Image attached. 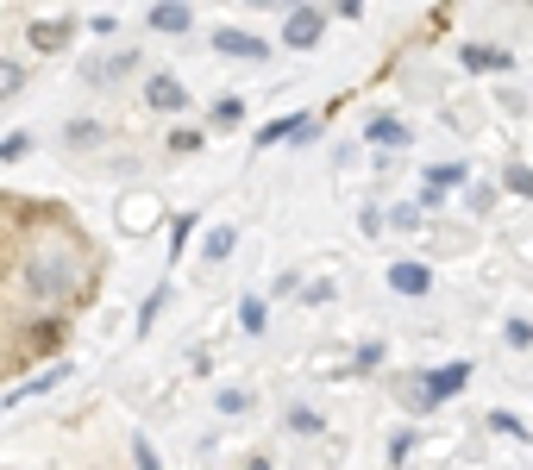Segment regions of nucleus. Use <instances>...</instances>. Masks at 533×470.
Wrapping results in <instances>:
<instances>
[{
	"mask_svg": "<svg viewBox=\"0 0 533 470\" xmlns=\"http://www.w3.org/2000/svg\"><path fill=\"white\" fill-rule=\"evenodd\" d=\"M421 383H427V389H421V402H427V408H433V402H452V395H458V389L471 383V364H465V358H452V364L427 370Z\"/></svg>",
	"mask_w": 533,
	"mask_h": 470,
	"instance_id": "f257e3e1",
	"label": "nucleus"
},
{
	"mask_svg": "<svg viewBox=\"0 0 533 470\" xmlns=\"http://www.w3.org/2000/svg\"><path fill=\"white\" fill-rule=\"evenodd\" d=\"M320 26H327V19H320L314 7H295L289 26H283V44H289V51H314V44H320Z\"/></svg>",
	"mask_w": 533,
	"mask_h": 470,
	"instance_id": "f03ea898",
	"label": "nucleus"
},
{
	"mask_svg": "<svg viewBox=\"0 0 533 470\" xmlns=\"http://www.w3.org/2000/svg\"><path fill=\"white\" fill-rule=\"evenodd\" d=\"M389 289H396V295H427L433 270L427 264H389Z\"/></svg>",
	"mask_w": 533,
	"mask_h": 470,
	"instance_id": "7ed1b4c3",
	"label": "nucleus"
},
{
	"mask_svg": "<svg viewBox=\"0 0 533 470\" xmlns=\"http://www.w3.org/2000/svg\"><path fill=\"white\" fill-rule=\"evenodd\" d=\"M145 101H151L157 113H182V107H189V88H182V82H170V76H157V82L145 88Z\"/></svg>",
	"mask_w": 533,
	"mask_h": 470,
	"instance_id": "20e7f679",
	"label": "nucleus"
},
{
	"mask_svg": "<svg viewBox=\"0 0 533 470\" xmlns=\"http://www.w3.org/2000/svg\"><path fill=\"white\" fill-rule=\"evenodd\" d=\"M452 182H465V170H458V163H446V170H427V188H421V201L427 207H439V201H446V188Z\"/></svg>",
	"mask_w": 533,
	"mask_h": 470,
	"instance_id": "39448f33",
	"label": "nucleus"
},
{
	"mask_svg": "<svg viewBox=\"0 0 533 470\" xmlns=\"http://www.w3.org/2000/svg\"><path fill=\"white\" fill-rule=\"evenodd\" d=\"M26 38L38 44V51H63V44H69V19H44V26H32Z\"/></svg>",
	"mask_w": 533,
	"mask_h": 470,
	"instance_id": "423d86ee",
	"label": "nucleus"
},
{
	"mask_svg": "<svg viewBox=\"0 0 533 470\" xmlns=\"http://www.w3.org/2000/svg\"><path fill=\"white\" fill-rule=\"evenodd\" d=\"M151 26L157 32H189V7H182V0H164V7L151 13Z\"/></svg>",
	"mask_w": 533,
	"mask_h": 470,
	"instance_id": "0eeeda50",
	"label": "nucleus"
},
{
	"mask_svg": "<svg viewBox=\"0 0 533 470\" xmlns=\"http://www.w3.org/2000/svg\"><path fill=\"white\" fill-rule=\"evenodd\" d=\"M214 44H220L226 57H264V44H258V38H239V32H220Z\"/></svg>",
	"mask_w": 533,
	"mask_h": 470,
	"instance_id": "6e6552de",
	"label": "nucleus"
},
{
	"mask_svg": "<svg viewBox=\"0 0 533 470\" xmlns=\"http://www.w3.org/2000/svg\"><path fill=\"white\" fill-rule=\"evenodd\" d=\"M19 88H26V69H19V63H7V57H0V101H13V94Z\"/></svg>",
	"mask_w": 533,
	"mask_h": 470,
	"instance_id": "1a4fd4ad",
	"label": "nucleus"
},
{
	"mask_svg": "<svg viewBox=\"0 0 533 470\" xmlns=\"http://www.w3.org/2000/svg\"><path fill=\"white\" fill-rule=\"evenodd\" d=\"M370 145H408V132L396 120H370Z\"/></svg>",
	"mask_w": 533,
	"mask_h": 470,
	"instance_id": "9d476101",
	"label": "nucleus"
},
{
	"mask_svg": "<svg viewBox=\"0 0 533 470\" xmlns=\"http://www.w3.org/2000/svg\"><path fill=\"white\" fill-rule=\"evenodd\" d=\"M289 433H327V420L314 408H289Z\"/></svg>",
	"mask_w": 533,
	"mask_h": 470,
	"instance_id": "9b49d317",
	"label": "nucleus"
},
{
	"mask_svg": "<svg viewBox=\"0 0 533 470\" xmlns=\"http://www.w3.org/2000/svg\"><path fill=\"white\" fill-rule=\"evenodd\" d=\"M239 326H245V333H264V301H258V295L239 301Z\"/></svg>",
	"mask_w": 533,
	"mask_h": 470,
	"instance_id": "f8f14e48",
	"label": "nucleus"
},
{
	"mask_svg": "<svg viewBox=\"0 0 533 470\" xmlns=\"http://www.w3.org/2000/svg\"><path fill=\"white\" fill-rule=\"evenodd\" d=\"M465 63H471V69H508V57H502V51H483V44H471Z\"/></svg>",
	"mask_w": 533,
	"mask_h": 470,
	"instance_id": "ddd939ff",
	"label": "nucleus"
},
{
	"mask_svg": "<svg viewBox=\"0 0 533 470\" xmlns=\"http://www.w3.org/2000/svg\"><path fill=\"white\" fill-rule=\"evenodd\" d=\"M490 433H508V439H527V427H521V420L508 414V408H496V414H490Z\"/></svg>",
	"mask_w": 533,
	"mask_h": 470,
	"instance_id": "4468645a",
	"label": "nucleus"
},
{
	"mask_svg": "<svg viewBox=\"0 0 533 470\" xmlns=\"http://www.w3.org/2000/svg\"><path fill=\"white\" fill-rule=\"evenodd\" d=\"M164 301H170V289H157V295L145 301V308H138V333H151V320L164 314Z\"/></svg>",
	"mask_w": 533,
	"mask_h": 470,
	"instance_id": "2eb2a0df",
	"label": "nucleus"
},
{
	"mask_svg": "<svg viewBox=\"0 0 533 470\" xmlns=\"http://www.w3.org/2000/svg\"><path fill=\"white\" fill-rule=\"evenodd\" d=\"M226 251H233V226H214V239H207V257H214V264H220Z\"/></svg>",
	"mask_w": 533,
	"mask_h": 470,
	"instance_id": "dca6fc26",
	"label": "nucleus"
},
{
	"mask_svg": "<svg viewBox=\"0 0 533 470\" xmlns=\"http://www.w3.org/2000/svg\"><path fill=\"white\" fill-rule=\"evenodd\" d=\"M502 333H508V345H515V351H527V345H533V326H527V320H508Z\"/></svg>",
	"mask_w": 533,
	"mask_h": 470,
	"instance_id": "f3484780",
	"label": "nucleus"
},
{
	"mask_svg": "<svg viewBox=\"0 0 533 470\" xmlns=\"http://www.w3.org/2000/svg\"><path fill=\"white\" fill-rule=\"evenodd\" d=\"M132 470H157V452H151V439H132Z\"/></svg>",
	"mask_w": 533,
	"mask_h": 470,
	"instance_id": "a211bd4d",
	"label": "nucleus"
},
{
	"mask_svg": "<svg viewBox=\"0 0 533 470\" xmlns=\"http://www.w3.org/2000/svg\"><path fill=\"white\" fill-rule=\"evenodd\" d=\"M239 113H245V107H239V101H233V94H226V101H220V107H214V126H233V120H239Z\"/></svg>",
	"mask_w": 533,
	"mask_h": 470,
	"instance_id": "6ab92c4d",
	"label": "nucleus"
},
{
	"mask_svg": "<svg viewBox=\"0 0 533 470\" xmlns=\"http://www.w3.org/2000/svg\"><path fill=\"white\" fill-rule=\"evenodd\" d=\"M26 151H32V138H26V132H19V138H7V145H0V157H7V163H19Z\"/></svg>",
	"mask_w": 533,
	"mask_h": 470,
	"instance_id": "aec40b11",
	"label": "nucleus"
},
{
	"mask_svg": "<svg viewBox=\"0 0 533 470\" xmlns=\"http://www.w3.org/2000/svg\"><path fill=\"white\" fill-rule=\"evenodd\" d=\"M508 188H515V195H533V170H521V163H515V170H508Z\"/></svg>",
	"mask_w": 533,
	"mask_h": 470,
	"instance_id": "412c9836",
	"label": "nucleus"
},
{
	"mask_svg": "<svg viewBox=\"0 0 533 470\" xmlns=\"http://www.w3.org/2000/svg\"><path fill=\"white\" fill-rule=\"evenodd\" d=\"M239 470H270V458H245V464H239Z\"/></svg>",
	"mask_w": 533,
	"mask_h": 470,
	"instance_id": "4be33fe9",
	"label": "nucleus"
},
{
	"mask_svg": "<svg viewBox=\"0 0 533 470\" xmlns=\"http://www.w3.org/2000/svg\"><path fill=\"white\" fill-rule=\"evenodd\" d=\"M251 7H289V0H251Z\"/></svg>",
	"mask_w": 533,
	"mask_h": 470,
	"instance_id": "5701e85b",
	"label": "nucleus"
}]
</instances>
